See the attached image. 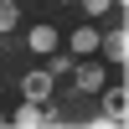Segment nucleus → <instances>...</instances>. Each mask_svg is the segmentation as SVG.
<instances>
[{
    "mask_svg": "<svg viewBox=\"0 0 129 129\" xmlns=\"http://www.w3.org/2000/svg\"><path fill=\"white\" fill-rule=\"evenodd\" d=\"M16 21H21V10L5 0V5H0V36H5V31H16Z\"/></svg>",
    "mask_w": 129,
    "mask_h": 129,
    "instance_id": "9",
    "label": "nucleus"
},
{
    "mask_svg": "<svg viewBox=\"0 0 129 129\" xmlns=\"http://www.w3.org/2000/svg\"><path fill=\"white\" fill-rule=\"evenodd\" d=\"M124 72H129V62H124Z\"/></svg>",
    "mask_w": 129,
    "mask_h": 129,
    "instance_id": "12",
    "label": "nucleus"
},
{
    "mask_svg": "<svg viewBox=\"0 0 129 129\" xmlns=\"http://www.w3.org/2000/svg\"><path fill=\"white\" fill-rule=\"evenodd\" d=\"M16 124L21 129H41V124H57V114H52V109H41V103H21V109H16Z\"/></svg>",
    "mask_w": 129,
    "mask_h": 129,
    "instance_id": "3",
    "label": "nucleus"
},
{
    "mask_svg": "<svg viewBox=\"0 0 129 129\" xmlns=\"http://www.w3.org/2000/svg\"><path fill=\"white\" fill-rule=\"evenodd\" d=\"M103 119L129 129V88H109V93H103Z\"/></svg>",
    "mask_w": 129,
    "mask_h": 129,
    "instance_id": "1",
    "label": "nucleus"
},
{
    "mask_svg": "<svg viewBox=\"0 0 129 129\" xmlns=\"http://www.w3.org/2000/svg\"><path fill=\"white\" fill-rule=\"evenodd\" d=\"M98 47H103V36L93 26H78V31H72V52H78V57H88V52H98Z\"/></svg>",
    "mask_w": 129,
    "mask_h": 129,
    "instance_id": "7",
    "label": "nucleus"
},
{
    "mask_svg": "<svg viewBox=\"0 0 129 129\" xmlns=\"http://www.w3.org/2000/svg\"><path fill=\"white\" fill-rule=\"evenodd\" d=\"M98 52H103L109 62H129V26H119V31H109Z\"/></svg>",
    "mask_w": 129,
    "mask_h": 129,
    "instance_id": "5",
    "label": "nucleus"
},
{
    "mask_svg": "<svg viewBox=\"0 0 129 129\" xmlns=\"http://www.w3.org/2000/svg\"><path fill=\"white\" fill-rule=\"evenodd\" d=\"M83 5H88V16H98V10H109L114 0H83Z\"/></svg>",
    "mask_w": 129,
    "mask_h": 129,
    "instance_id": "10",
    "label": "nucleus"
},
{
    "mask_svg": "<svg viewBox=\"0 0 129 129\" xmlns=\"http://www.w3.org/2000/svg\"><path fill=\"white\" fill-rule=\"evenodd\" d=\"M26 47H31V52H41V57H52V52H57V31H52L47 21H41V26H31Z\"/></svg>",
    "mask_w": 129,
    "mask_h": 129,
    "instance_id": "6",
    "label": "nucleus"
},
{
    "mask_svg": "<svg viewBox=\"0 0 129 129\" xmlns=\"http://www.w3.org/2000/svg\"><path fill=\"white\" fill-rule=\"evenodd\" d=\"M52 83H57V78H52V67H47V72H26V78H21V93H26L31 103H47Z\"/></svg>",
    "mask_w": 129,
    "mask_h": 129,
    "instance_id": "2",
    "label": "nucleus"
},
{
    "mask_svg": "<svg viewBox=\"0 0 129 129\" xmlns=\"http://www.w3.org/2000/svg\"><path fill=\"white\" fill-rule=\"evenodd\" d=\"M119 5H124V10H129V0H119Z\"/></svg>",
    "mask_w": 129,
    "mask_h": 129,
    "instance_id": "11",
    "label": "nucleus"
},
{
    "mask_svg": "<svg viewBox=\"0 0 129 129\" xmlns=\"http://www.w3.org/2000/svg\"><path fill=\"white\" fill-rule=\"evenodd\" d=\"M72 83H78V93H98L103 88V67L98 62H78L72 67Z\"/></svg>",
    "mask_w": 129,
    "mask_h": 129,
    "instance_id": "4",
    "label": "nucleus"
},
{
    "mask_svg": "<svg viewBox=\"0 0 129 129\" xmlns=\"http://www.w3.org/2000/svg\"><path fill=\"white\" fill-rule=\"evenodd\" d=\"M72 67H78V62H72L67 52H52V78H72Z\"/></svg>",
    "mask_w": 129,
    "mask_h": 129,
    "instance_id": "8",
    "label": "nucleus"
}]
</instances>
